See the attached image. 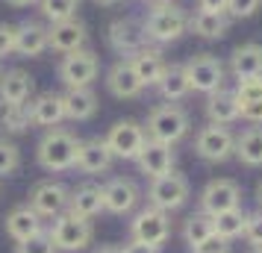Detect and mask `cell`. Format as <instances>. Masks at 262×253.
I'll return each instance as SVG.
<instances>
[{
    "mask_svg": "<svg viewBox=\"0 0 262 253\" xmlns=\"http://www.w3.org/2000/svg\"><path fill=\"white\" fill-rule=\"evenodd\" d=\"M77 147L80 139L65 130V127H53L38 139L36 145V162L50 174H62V171H71L77 162Z\"/></svg>",
    "mask_w": 262,
    "mask_h": 253,
    "instance_id": "cell-1",
    "label": "cell"
},
{
    "mask_svg": "<svg viewBox=\"0 0 262 253\" xmlns=\"http://www.w3.org/2000/svg\"><path fill=\"white\" fill-rule=\"evenodd\" d=\"M189 30V15L177 3H156L142 18V33L154 44H171Z\"/></svg>",
    "mask_w": 262,
    "mask_h": 253,
    "instance_id": "cell-2",
    "label": "cell"
},
{
    "mask_svg": "<svg viewBox=\"0 0 262 253\" xmlns=\"http://www.w3.org/2000/svg\"><path fill=\"white\" fill-rule=\"evenodd\" d=\"M189 112L177 103H159L147 112V124H144V133L150 142H162V145H177L189 135Z\"/></svg>",
    "mask_w": 262,
    "mask_h": 253,
    "instance_id": "cell-3",
    "label": "cell"
},
{
    "mask_svg": "<svg viewBox=\"0 0 262 253\" xmlns=\"http://www.w3.org/2000/svg\"><path fill=\"white\" fill-rule=\"evenodd\" d=\"M50 241H53V247L59 253H80L85 250L92 239H95V227H92V221L89 218H80L74 215V212H62L50 221V229H48Z\"/></svg>",
    "mask_w": 262,
    "mask_h": 253,
    "instance_id": "cell-4",
    "label": "cell"
},
{
    "mask_svg": "<svg viewBox=\"0 0 262 253\" xmlns=\"http://www.w3.org/2000/svg\"><path fill=\"white\" fill-rule=\"evenodd\" d=\"M191 194V186L189 180L177 174V171H168L162 177H154L150 186H147V206H154V209H162V212H177L186 206Z\"/></svg>",
    "mask_w": 262,
    "mask_h": 253,
    "instance_id": "cell-5",
    "label": "cell"
},
{
    "mask_svg": "<svg viewBox=\"0 0 262 253\" xmlns=\"http://www.w3.org/2000/svg\"><path fill=\"white\" fill-rule=\"evenodd\" d=\"M171 236V215L162 212V209H154V206H144L139 209L130 221V241H139V244H147V247H162Z\"/></svg>",
    "mask_w": 262,
    "mask_h": 253,
    "instance_id": "cell-6",
    "label": "cell"
},
{
    "mask_svg": "<svg viewBox=\"0 0 262 253\" xmlns=\"http://www.w3.org/2000/svg\"><path fill=\"white\" fill-rule=\"evenodd\" d=\"M103 142H106L109 153L115 159H130V162H136V156L142 153L144 142H147V133H144V127L139 121L124 118V121H115L109 127L106 135H103Z\"/></svg>",
    "mask_w": 262,
    "mask_h": 253,
    "instance_id": "cell-7",
    "label": "cell"
},
{
    "mask_svg": "<svg viewBox=\"0 0 262 253\" xmlns=\"http://www.w3.org/2000/svg\"><path fill=\"white\" fill-rule=\"evenodd\" d=\"M59 80L65 88H83V85H92L100 74V59H97L95 50H74V53H65L59 62Z\"/></svg>",
    "mask_w": 262,
    "mask_h": 253,
    "instance_id": "cell-8",
    "label": "cell"
},
{
    "mask_svg": "<svg viewBox=\"0 0 262 253\" xmlns=\"http://www.w3.org/2000/svg\"><path fill=\"white\" fill-rule=\"evenodd\" d=\"M233 145H236V135L230 133V127H224V124H206L194 135V153L209 165L227 162L233 156Z\"/></svg>",
    "mask_w": 262,
    "mask_h": 253,
    "instance_id": "cell-9",
    "label": "cell"
},
{
    "mask_svg": "<svg viewBox=\"0 0 262 253\" xmlns=\"http://www.w3.org/2000/svg\"><path fill=\"white\" fill-rule=\"evenodd\" d=\"M186 77H189L191 91H201V95H212L224 85V65L218 56L212 53H194L186 65Z\"/></svg>",
    "mask_w": 262,
    "mask_h": 253,
    "instance_id": "cell-10",
    "label": "cell"
},
{
    "mask_svg": "<svg viewBox=\"0 0 262 253\" xmlns=\"http://www.w3.org/2000/svg\"><path fill=\"white\" fill-rule=\"evenodd\" d=\"M68 197H71V189L59 180H38L33 189H30V200L27 203L36 209L41 218H53L62 215L68 209Z\"/></svg>",
    "mask_w": 262,
    "mask_h": 253,
    "instance_id": "cell-11",
    "label": "cell"
},
{
    "mask_svg": "<svg viewBox=\"0 0 262 253\" xmlns=\"http://www.w3.org/2000/svg\"><path fill=\"white\" fill-rule=\"evenodd\" d=\"M85 41H89V27L74 15V18H65V21H53L48 27V50H56V53H74V50H83Z\"/></svg>",
    "mask_w": 262,
    "mask_h": 253,
    "instance_id": "cell-12",
    "label": "cell"
},
{
    "mask_svg": "<svg viewBox=\"0 0 262 253\" xmlns=\"http://www.w3.org/2000/svg\"><path fill=\"white\" fill-rule=\"evenodd\" d=\"M100 189H103V212H112V215H130L136 203L142 200V192L130 177H112Z\"/></svg>",
    "mask_w": 262,
    "mask_h": 253,
    "instance_id": "cell-13",
    "label": "cell"
},
{
    "mask_svg": "<svg viewBox=\"0 0 262 253\" xmlns=\"http://www.w3.org/2000/svg\"><path fill=\"white\" fill-rule=\"evenodd\" d=\"M242 206V189H238L236 180H209L201 192V212L206 215H218V212H227V209H236Z\"/></svg>",
    "mask_w": 262,
    "mask_h": 253,
    "instance_id": "cell-14",
    "label": "cell"
},
{
    "mask_svg": "<svg viewBox=\"0 0 262 253\" xmlns=\"http://www.w3.org/2000/svg\"><path fill=\"white\" fill-rule=\"evenodd\" d=\"M112 162L115 156L109 153L106 142L95 135V139H80V147H77V162H74V168L80 171V174H89V177H95V174H106L112 168Z\"/></svg>",
    "mask_w": 262,
    "mask_h": 253,
    "instance_id": "cell-15",
    "label": "cell"
},
{
    "mask_svg": "<svg viewBox=\"0 0 262 253\" xmlns=\"http://www.w3.org/2000/svg\"><path fill=\"white\" fill-rule=\"evenodd\" d=\"M3 229L18 244V241H27L33 236H38V233H45V218L38 215L30 203H21V206H12L9 215L3 218Z\"/></svg>",
    "mask_w": 262,
    "mask_h": 253,
    "instance_id": "cell-16",
    "label": "cell"
},
{
    "mask_svg": "<svg viewBox=\"0 0 262 253\" xmlns=\"http://www.w3.org/2000/svg\"><path fill=\"white\" fill-rule=\"evenodd\" d=\"M133 65V71H136V77L142 80L144 88H156V83L162 80V74H165L168 62L162 59V50L154 48V44H144V48H139L133 56H127Z\"/></svg>",
    "mask_w": 262,
    "mask_h": 253,
    "instance_id": "cell-17",
    "label": "cell"
},
{
    "mask_svg": "<svg viewBox=\"0 0 262 253\" xmlns=\"http://www.w3.org/2000/svg\"><path fill=\"white\" fill-rule=\"evenodd\" d=\"M30 121L33 127H45V130H53L65 121V103H62L59 91H41L36 95L30 103Z\"/></svg>",
    "mask_w": 262,
    "mask_h": 253,
    "instance_id": "cell-18",
    "label": "cell"
},
{
    "mask_svg": "<svg viewBox=\"0 0 262 253\" xmlns=\"http://www.w3.org/2000/svg\"><path fill=\"white\" fill-rule=\"evenodd\" d=\"M106 41H109V48L115 50V53H121V56H133L139 48L147 44L142 27L136 24V21H130V18L112 21L109 30H106Z\"/></svg>",
    "mask_w": 262,
    "mask_h": 253,
    "instance_id": "cell-19",
    "label": "cell"
},
{
    "mask_svg": "<svg viewBox=\"0 0 262 253\" xmlns=\"http://www.w3.org/2000/svg\"><path fill=\"white\" fill-rule=\"evenodd\" d=\"M136 165L142 171L144 177H162L168 171H174V147L171 145H162V142H144L142 153L136 156Z\"/></svg>",
    "mask_w": 262,
    "mask_h": 253,
    "instance_id": "cell-20",
    "label": "cell"
},
{
    "mask_svg": "<svg viewBox=\"0 0 262 253\" xmlns=\"http://www.w3.org/2000/svg\"><path fill=\"white\" fill-rule=\"evenodd\" d=\"M106 88L112 97H118V100H133V97L142 95V80L136 77V71H133L130 59L124 56V59H118L112 68L106 71Z\"/></svg>",
    "mask_w": 262,
    "mask_h": 253,
    "instance_id": "cell-21",
    "label": "cell"
},
{
    "mask_svg": "<svg viewBox=\"0 0 262 253\" xmlns=\"http://www.w3.org/2000/svg\"><path fill=\"white\" fill-rule=\"evenodd\" d=\"M48 50V27L41 21H24L15 33V53L24 59H36Z\"/></svg>",
    "mask_w": 262,
    "mask_h": 253,
    "instance_id": "cell-22",
    "label": "cell"
},
{
    "mask_svg": "<svg viewBox=\"0 0 262 253\" xmlns=\"http://www.w3.org/2000/svg\"><path fill=\"white\" fill-rule=\"evenodd\" d=\"M36 91V80L21 68L0 74V103H27Z\"/></svg>",
    "mask_w": 262,
    "mask_h": 253,
    "instance_id": "cell-23",
    "label": "cell"
},
{
    "mask_svg": "<svg viewBox=\"0 0 262 253\" xmlns=\"http://www.w3.org/2000/svg\"><path fill=\"white\" fill-rule=\"evenodd\" d=\"M68 212L80 218H97L103 212V189L95 186V182H83V186H77L71 189V197H68Z\"/></svg>",
    "mask_w": 262,
    "mask_h": 253,
    "instance_id": "cell-24",
    "label": "cell"
},
{
    "mask_svg": "<svg viewBox=\"0 0 262 253\" xmlns=\"http://www.w3.org/2000/svg\"><path fill=\"white\" fill-rule=\"evenodd\" d=\"M230 71L236 80H248V77H259L262 74V44L248 41V44H238L230 53Z\"/></svg>",
    "mask_w": 262,
    "mask_h": 253,
    "instance_id": "cell-25",
    "label": "cell"
},
{
    "mask_svg": "<svg viewBox=\"0 0 262 253\" xmlns=\"http://www.w3.org/2000/svg\"><path fill=\"white\" fill-rule=\"evenodd\" d=\"M62 103H65V118L68 121H89V118H95V112H97V95L92 85L68 88L62 95Z\"/></svg>",
    "mask_w": 262,
    "mask_h": 253,
    "instance_id": "cell-26",
    "label": "cell"
},
{
    "mask_svg": "<svg viewBox=\"0 0 262 253\" xmlns=\"http://www.w3.org/2000/svg\"><path fill=\"white\" fill-rule=\"evenodd\" d=\"M233 156L242 165H248V168H259L262 165V124H253V127H248V130H242L236 135Z\"/></svg>",
    "mask_w": 262,
    "mask_h": 253,
    "instance_id": "cell-27",
    "label": "cell"
},
{
    "mask_svg": "<svg viewBox=\"0 0 262 253\" xmlns=\"http://www.w3.org/2000/svg\"><path fill=\"white\" fill-rule=\"evenodd\" d=\"M206 118L209 124H236L238 121V100L233 91L218 88L212 95H206Z\"/></svg>",
    "mask_w": 262,
    "mask_h": 253,
    "instance_id": "cell-28",
    "label": "cell"
},
{
    "mask_svg": "<svg viewBox=\"0 0 262 253\" xmlns=\"http://www.w3.org/2000/svg\"><path fill=\"white\" fill-rule=\"evenodd\" d=\"M227 27H230V18L218 12H198L189 18V30L198 38H206V41H218V38L227 36Z\"/></svg>",
    "mask_w": 262,
    "mask_h": 253,
    "instance_id": "cell-29",
    "label": "cell"
},
{
    "mask_svg": "<svg viewBox=\"0 0 262 253\" xmlns=\"http://www.w3.org/2000/svg\"><path fill=\"white\" fill-rule=\"evenodd\" d=\"M156 91L165 97L168 103H174V100H183V97L191 91L189 77H186V68H183V65H168L165 74H162V80L156 83Z\"/></svg>",
    "mask_w": 262,
    "mask_h": 253,
    "instance_id": "cell-30",
    "label": "cell"
},
{
    "mask_svg": "<svg viewBox=\"0 0 262 253\" xmlns=\"http://www.w3.org/2000/svg\"><path fill=\"white\" fill-rule=\"evenodd\" d=\"M33 127L30 121V106L27 103H0V130L9 135L27 133Z\"/></svg>",
    "mask_w": 262,
    "mask_h": 253,
    "instance_id": "cell-31",
    "label": "cell"
},
{
    "mask_svg": "<svg viewBox=\"0 0 262 253\" xmlns=\"http://www.w3.org/2000/svg\"><path fill=\"white\" fill-rule=\"evenodd\" d=\"M245 221H248V212H242V206L218 212V215H212V233L227 241H233L245 233Z\"/></svg>",
    "mask_w": 262,
    "mask_h": 253,
    "instance_id": "cell-32",
    "label": "cell"
},
{
    "mask_svg": "<svg viewBox=\"0 0 262 253\" xmlns=\"http://www.w3.org/2000/svg\"><path fill=\"white\" fill-rule=\"evenodd\" d=\"M212 236V215H206V212H194V215L186 218V224H183V239L189 247L194 244H201L203 239H209Z\"/></svg>",
    "mask_w": 262,
    "mask_h": 253,
    "instance_id": "cell-33",
    "label": "cell"
},
{
    "mask_svg": "<svg viewBox=\"0 0 262 253\" xmlns=\"http://www.w3.org/2000/svg\"><path fill=\"white\" fill-rule=\"evenodd\" d=\"M83 0H38V12L45 21H65V18H74L77 9H80Z\"/></svg>",
    "mask_w": 262,
    "mask_h": 253,
    "instance_id": "cell-34",
    "label": "cell"
},
{
    "mask_svg": "<svg viewBox=\"0 0 262 253\" xmlns=\"http://www.w3.org/2000/svg\"><path fill=\"white\" fill-rule=\"evenodd\" d=\"M18 168H21V147L9 139H0V177H9Z\"/></svg>",
    "mask_w": 262,
    "mask_h": 253,
    "instance_id": "cell-35",
    "label": "cell"
},
{
    "mask_svg": "<svg viewBox=\"0 0 262 253\" xmlns=\"http://www.w3.org/2000/svg\"><path fill=\"white\" fill-rule=\"evenodd\" d=\"M15 253H59V250L53 247L48 229H45V233H38V236H33V239L18 241V244H15Z\"/></svg>",
    "mask_w": 262,
    "mask_h": 253,
    "instance_id": "cell-36",
    "label": "cell"
},
{
    "mask_svg": "<svg viewBox=\"0 0 262 253\" xmlns=\"http://www.w3.org/2000/svg\"><path fill=\"white\" fill-rule=\"evenodd\" d=\"M236 100L238 103H248V100H259L262 97V74L259 77H248V80H238L236 85Z\"/></svg>",
    "mask_w": 262,
    "mask_h": 253,
    "instance_id": "cell-37",
    "label": "cell"
},
{
    "mask_svg": "<svg viewBox=\"0 0 262 253\" xmlns=\"http://www.w3.org/2000/svg\"><path fill=\"white\" fill-rule=\"evenodd\" d=\"M245 239H248L250 247H262V209L259 212H253V215H248V221H245V233H242Z\"/></svg>",
    "mask_w": 262,
    "mask_h": 253,
    "instance_id": "cell-38",
    "label": "cell"
},
{
    "mask_svg": "<svg viewBox=\"0 0 262 253\" xmlns=\"http://www.w3.org/2000/svg\"><path fill=\"white\" fill-rule=\"evenodd\" d=\"M189 253H230V241L212 233V236H209V239H203L201 244L189 247Z\"/></svg>",
    "mask_w": 262,
    "mask_h": 253,
    "instance_id": "cell-39",
    "label": "cell"
},
{
    "mask_svg": "<svg viewBox=\"0 0 262 253\" xmlns=\"http://www.w3.org/2000/svg\"><path fill=\"white\" fill-rule=\"evenodd\" d=\"M262 0H227V15L230 18H250L259 9Z\"/></svg>",
    "mask_w": 262,
    "mask_h": 253,
    "instance_id": "cell-40",
    "label": "cell"
},
{
    "mask_svg": "<svg viewBox=\"0 0 262 253\" xmlns=\"http://www.w3.org/2000/svg\"><path fill=\"white\" fill-rule=\"evenodd\" d=\"M15 33H18V24H6L0 21V59L15 53Z\"/></svg>",
    "mask_w": 262,
    "mask_h": 253,
    "instance_id": "cell-41",
    "label": "cell"
},
{
    "mask_svg": "<svg viewBox=\"0 0 262 253\" xmlns=\"http://www.w3.org/2000/svg\"><path fill=\"white\" fill-rule=\"evenodd\" d=\"M238 118L250 121V124H262V97H259V100L238 103Z\"/></svg>",
    "mask_w": 262,
    "mask_h": 253,
    "instance_id": "cell-42",
    "label": "cell"
},
{
    "mask_svg": "<svg viewBox=\"0 0 262 253\" xmlns=\"http://www.w3.org/2000/svg\"><path fill=\"white\" fill-rule=\"evenodd\" d=\"M198 9H201V12L227 15V0H198Z\"/></svg>",
    "mask_w": 262,
    "mask_h": 253,
    "instance_id": "cell-43",
    "label": "cell"
},
{
    "mask_svg": "<svg viewBox=\"0 0 262 253\" xmlns=\"http://www.w3.org/2000/svg\"><path fill=\"white\" fill-rule=\"evenodd\" d=\"M121 253H159L156 247H147V244H139V241H130L127 247H121Z\"/></svg>",
    "mask_w": 262,
    "mask_h": 253,
    "instance_id": "cell-44",
    "label": "cell"
},
{
    "mask_svg": "<svg viewBox=\"0 0 262 253\" xmlns=\"http://www.w3.org/2000/svg\"><path fill=\"white\" fill-rule=\"evenodd\" d=\"M95 253H121V247H118V244H100Z\"/></svg>",
    "mask_w": 262,
    "mask_h": 253,
    "instance_id": "cell-45",
    "label": "cell"
},
{
    "mask_svg": "<svg viewBox=\"0 0 262 253\" xmlns=\"http://www.w3.org/2000/svg\"><path fill=\"white\" fill-rule=\"evenodd\" d=\"M9 6H18V9H24V6H33V3H38V0H6Z\"/></svg>",
    "mask_w": 262,
    "mask_h": 253,
    "instance_id": "cell-46",
    "label": "cell"
},
{
    "mask_svg": "<svg viewBox=\"0 0 262 253\" xmlns=\"http://www.w3.org/2000/svg\"><path fill=\"white\" fill-rule=\"evenodd\" d=\"M97 6H118V3H124V0H95Z\"/></svg>",
    "mask_w": 262,
    "mask_h": 253,
    "instance_id": "cell-47",
    "label": "cell"
},
{
    "mask_svg": "<svg viewBox=\"0 0 262 253\" xmlns=\"http://www.w3.org/2000/svg\"><path fill=\"white\" fill-rule=\"evenodd\" d=\"M256 200H259V206H262V180H259V186H256Z\"/></svg>",
    "mask_w": 262,
    "mask_h": 253,
    "instance_id": "cell-48",
    "label": "cell"
},
{
    "mask_svg": "<svg viewBox=\"0 0 262 253\" xmlns=\"http://www.w3.org/2000/svg\"><path fill=\"white\" fill-rule=\"evenodd\" d=\"M150 3L156 6V3H174V0H150Z\"/></svg>",
    "mask_w": 262,
    "mask_h": 253,
    "instance_id": "cell-49",
    "label": "cell"
},
{
    "mask_svg": "<svg viewBox=\"0 0 262 253\" xmlns=\"http://www.w3.org/2000/svg\"><path fill=\"white\" fill-rule=\"evenodd\" d=\"M250 253H262V247H253V250H250Z\"/></svg>",
    "mask_w": 262,
    "mask_h": 253,
    "instance_id": "cell-50",
    "label": "cell"
},
{
    "mask_svg": "<svg viewBox=\"0 0 262 253\" xmlns=\"http://www.w3.org/2000/svg\"><path fill=\"white\" fill-rule=\"evenodd\" d=\"M0 74H3V71H0Z\"/></svg>",
    "mask_w": 262,
    "mask_h": 253,
    "instance_id": "cell-51",
    "label": "cell"
}]
</instances>
